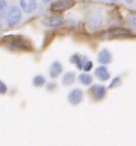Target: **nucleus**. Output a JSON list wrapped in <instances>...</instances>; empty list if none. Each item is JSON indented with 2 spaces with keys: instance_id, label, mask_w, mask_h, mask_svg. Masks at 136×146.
<instances>
[{
  "instance_id": "1",
  "label": "nucleus",
  "mask_w": 136,
  "mask_h": 146,
  "mask_svg": "<svg viewBox=\"0 0 136 146\" xmlns=\"http://www.w3.org/2000/svg\"><path fill=\"white\" fill-rule=\"evenodd\" d=\"M21 17H22L21 10H20L17 6H13L9 10V13H7L6 22H7V25H9L10 27H13V26H16L20 21H21Z\"/></svg>"
},
{
  "instance_id": "2",
  "label": "nucleus",
  "mask_w": 136,
  "mask_h": 146,
  "mask_svg": "<svg viewBox=\"0 0 136 146\" xmlns=\"http://www.w3.org/2000/svg\"><path fill=\"white\" fill-rule=\"evenodd\" d=\"M75 4V0H58L51 4L50 11L53 13H64V11L69 10L70 7H73Z\"/></svg>"
},
{
  "instance_id": "3",
  "label": "nucleus",
  "mask_w": 136,
  "mask_h": 146,
  "mask_svg": "<svg viewBox=\"0 0 136 146\" xmlns=\"http://www.w3.org/2000/svg\"><path fill=\"white\" fill-rule=\"evenodd\" d=\"M82 98H83V92L81 90H79V88H75V90L70 91L69 95H67V101H69V103L73 104V106L79 104L82 101Z\"/></svg>"
},
{
  "instance_id": "4",
  "label": "nucleus",
  "mask_w": 136,
  "mask_h": 146,
  "mask_svg": "<svg viewBox=\"0 0 136 146\" xmlns=\"http://www.w3.org/2000/svg\"><path fill=\"white\" fill-rule=\"evenodd\" d=\"M90 92H91V95L93 96L94 100H102L103 97L106 96L107 90H106L104 86H102V85H93V86L91 87Z\"/></svg>"
},
{
  "instance_id": "5",
  "label": "nucleus",
  "mask_w": 136,
  "mask_h": 146,
  "mask_svg": "<svg viewBox=\"0 0 136 146\" xmlns=\"http://www.w3.org/2000/svg\"><path fill=\"white\" fill-rule=\"evenodd\" d=\"M20 5L21 9L27 14H31L37 9V3L36 0H20Z\"/></svg>"
},
{
  "instance_id": "6",
  "label": "nucleus",
  "mask_w": 136,
  "mask_h": 146,
  "mask_svg": "<svg viewBox=\"0 0 136 146\" xmlns=\"http://www.w3.org/2000/svg\"><path fill=\"white\" fill-rule=\"evenodd\" d=\"M43 23L50 27H58L64 23V19L60 17V16H50V17H47L43 20Z\"/></svg>"
},
{
  "instance_id": "7",
  "label": "nucleus",
  "mask_w": 136,
  "mask_h": 146,
  "mask_svg": "<svg viewBox=\"0 0 136 146\" xmlns=\"http://www.w3.org/2000/svg\"><path fill=\"white\" fill-rule=\"evenodd\" d=\"M94 74H96V78H98L101 81H107L108 79H109V71H108V69L106 66H99L96 69V71H94Z\"/></svg>"
},
{
  "instance_id": "8",
  "label": "nucleus",
  "mask_w": 136,
  "mask_h": 146,
  "mask_svg": "<svg viewBox=\"0 0 136 146\" xmlns=\"http://www.w3.org/2000/svg\"><path fill=\"white\" fill-rule=\"evenodd\" d=\"M61 71H63V65L59 62H54L50 66L49 75H50V78H58L61 74Z\"/></svg>"
},
{
  "instance_id": "9",
  "label": "nucleus",
  "mask_w": 136,
  "mask_h": 146,
  "mask_svg": "<svg viewBox=\"0 0 136 146\" xmlns=\"http://www.w3.org/2000/svg\"><path fill=\"white\" fill-rule=\"evenodd\" d=\"M112 60V54L109 50L107 49H102L98 53V62L101 64H109Z\"/></svg>"
},
{
  "instance_id": "10",
  "label": "nucleus",
  "mask_w": 136,
  "mask_h": 146,
  "mask_svg": "<svg viewBox=\"0 0 136 146\" xmlns=\"http://www.w3.org/2000/svg\"><path fill=\"white\" fill-rule=\"evenodd\" d=\"M74 80H75V74L74 72H66V74L64 75V78H63V84L65 85V86H67V85L73 84Z\"/></svg>"
},
{
  "instance_id": "11",
  "label": "nucleus",
  "mask_w": 136,
  "mask_h": 146,
  "mask_svg": "<svg viewBox=\"0 0 136 146\" xmlns=\"http://www.w3.org/2000/svg\"><path fill=\"white\" fill-rule=\"evenodd\" d=\"M70 60L75 64L76 66H77V69H82V66H83V60H82V58L79 54H74L70 58Z\"/></svg>"
},
{
  "instance_id": "12",
  "label": "nucleus",
  "mask_w": 136,
  "mask_h": 146,
  "mask_svg": "<svg viewBox=\"0 0 136 146\" xmlns=\"http://www.w3.org/2000/svg\"><path fill=\"white\" fill-rule=\"evenodd\" d=\"M79 80H80V82L86 85V86H88V85L92 84V76L88 74H81L79 76Z\"/></svg>"
},
{
  "instance_id": "13",
  "label": "nucleus",
  "mask_w": 136,
  "mask_h": 146,
  "mask_svg": "<svg viewBox=\"0 0 136 146\" xmlns=\"http://www.w3.org/2000/svg\"><path fill=\"white\" fill-rule=\"evenodd\" d=\"M44 84H46V79L43 78L42 75H37V76H34V78H33V85H34V86L41 87Z\"/></svg>"
},
{
  "instance_id": "14",
  "label": "nucleus",
  "mask_w": 136,
  "mask_h": 146,
  "mask_svg": "<svg viewBox=\"0 0 136 146\" xmlns=\"http://www.w3.org/2000/svg\"><path fill=\"white\" fill-rule=\"evenodd\" d=\"M6 9H7L6 1L5 0H0V20L6 15Z\"/></svg>"
},
{
  "instance_id": "15",
  "label": "nucleus",
  "mask_w": 136,
  "mask_h": 146,
  "mask_svg": "<svg viewBox=\"0 0 136 146\" xmlns=\"http://www.w3.org/2000/svg\"><path fill=\"white\" fill-rule=\"evenodd\" d=\"M112 36H119V35H130V31L127 30H123V28H120V30H114V31H110Z\"/></svg>"
},
{
  "instance_id": "16",
  "label": "nucleus",
  "mask_w": 136,
  "mask_h": 146,
  "mask_svg": "<svg viewBox=\"0 0 136 146\" xmlns=\"http://www.w3.org/2000/svg\"><path fill=\"white\" fill-rule=\"evenodd\" d=\"M92 66H93V64H92V62H86V63H83L82 69H83L85 71H90L91 69H92Z\"/></svg>"
},
{
  "instance_id": "17",
  "label": "nucleus",
  "mask_w": 136,
  "mask_h": 146,
  "mask_svg": "<svg viewBox=\"0 0 136 146\" xmlns=\"http://www.w3.org/2000/svg\"><path fill=\"white\" fill-rule=\"evenodd\" d=\"M119 84H120V78H115L113 81H112V84L109 85V87L113 88V87H115V86H118Z\"/></svg>"
},
{
  "instance_id": "18",
  "label": "nucleus",
  "mask_w": 136,
  "mask_h": 146,
  "mask_svg": "<svg viewBox=\"0 0 136 146\" xmlns=\"http://www.w3.org/2000/svg\"><path fill=\"white\" fill-rule=\"evenodd\" d=\"M7 91V87H6V85L3 82V81H0V93L1 95H4V93H6Z\"/></svg>"
},
{
  "instance_id": "19",
  "label": "nucleus",
  "mask_w": 136,
  "mask_h": 146,
  "mask_svg": "<svg viewBox=\"0 0 136 146\" xmlns=\"http://www.w3.org/2000/svg\"><path fill=\"white\" fill-rule=\"evenodd\" d=\"M43 3H49V1H51V0H42Z\"/></svg>"
},
{
  "instance_id": "20",
  "label": "nucleus",
  "mask_w": 136,
  "mask_h": 146,
  "mask_svg": "<svg viewBox=\"0 0 136 146\" xmlns=\"http://www.w3.org/2000/svg\"><path fill=\"white\" fill-rule=\"evenodd\" d=\"M126 3H133V0H125Z\"/></svg>"
},
{
  "instance_id": "21",
  "label": "nucleus",
  "mask_w": 136,
  "mask_h": 146,
  "mask_svg": "<svg viewBox=\"0 0 136 146\" xmlns=\"http://www.w3.org/2000/svg\"><path fill=\"white\" fill-rule=\"evenodd\" d=\"M108 1H118V0H108Z\"/></svg>"
}]
</instances>
